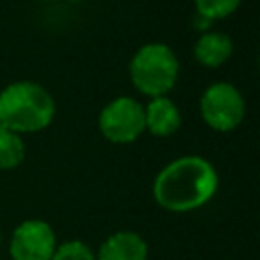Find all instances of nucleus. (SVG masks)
I'll return each mask as SVG.
<instances>
[{"label":"nucleus","mask_w":260,"mask_h":260,"mask_svg":"<svg viewBox=\"0 0 260 260\" xmlns=\"http://www.w3.org/2000/svg\"><path fill=\"white\" fill-rule=\"evenodd\" d=\"M219 189V175L211 160L183 154L167 162L152 181V199L171 213H189L205 207Z\"/></svg>","instance_id":"1"},{"label":"nucleus","mask_w":260,"mask_h":260,"mask_svg":"<svg viewBox=\"0 0 260 260\" xmlns=\"http://www.w3.org/2000/svg\"><path fill=\"white\" fill-rule=\"evenodd\" d=\"M57 116L53 93L39 81L16 79L0 89V126L22 136L47 130Z\"/></svg>","instance_id":"2"},{"label":"nucleus","mask_w":260,"mask_h":260,"mask_svg":"<svg viewBox=\"0 0 260 260\" xmlns=\"http://www.w3.org/2000/svg\"><path fill=\"white\" fill-rule=\"evenodd\" d=\"M179 59L165 43H146L136 49L128 63L130 83L148 98L169 95L179 79Z\"/></svg>","instance_id":"3"},{"label":"nucleus","mask_w":260,"mask_h":260,"mask_svg":"<svg viewBox=\"0 0 260 260\" xmlns=\"http://www.w3.org/2000/svg\"><path fill=\"white\" fill-rule=\"evenodd\" d=\"M199 114L211 130L232 132L246 118V100L234 83L213 81L199 98Z\"/></svg>","instance_id":"4"},{"label":"nucleus","mask_w":260,"mask_h":260,"mask_svg":"<svg viewBox=\"0 0 260 260\" xmlns=\"http://www.w3.org/2000/svg\"><path fill=\"white\" fill-rule=\"evenodd\" d=\"M98 130L112 144H130L144 132V104L130 95L110 100L98 114Z\"/></svg>","instance_id":"5"},{"label":"nucleus","mask_w":260,"mask_h":260,"mask_svg":"<svg viewBox=\"0 0 260 260\" xmlns=\"http://www.w3.org/2000/svg\"><path fill=\"white\" fill-rule=\"evenodd\" d=\"M53 225L41 217H28L16 223L8 238L10 260H51L57 250Z\"/></svg>","instance_id":"6"},{"label":"nucleus","mask_w":260,"mask_h":260,"mask_svg":"<svg viewBox=\"0 0 260 260\" xmlns=\"http://www.w3.org/2000/svg\"><path fill=\"white\" fill-rule=\"evenodd\" d=\"M95 260H148V244L138 232L118 230L100 244Z\"/></svg>","instance_id":"7"},{"label":"nucleus","mask_w":260,"mask_h":260,"mask_svg":"<svg viewBox=\"0 0 260 260\" xmlns=\"http://www.w3.org/2000/svg\"><path fill=\"white\" fill-rule=\"evenodd\" d=\"M181 110L169 95L150 98V102L144 106V126L152 136L169 138L181 128Z\"/></svg>","instance_id":"8"},{"label":"nucleus","mask_w":260,"mask_h":260,"mask_svg":"<svg viewBox=\"0 0 260 260\" xmlns=\"http://www.w3.org/2000/svg\"><path fill=\"white\" fill-rule=\"evenodd\" d=\"M234 53V41L230 35L221 32V30H203L195 45H193V57L201 67L207 69H217L223 63L230 61Z\"/></svg>","instance_id":"9"},{"label":"nucleus","mask_w":260,"mask_h":260,"mask_svg":"<svg viewBox=\"0 0 260 260\" xmlns=\"http://www.w3.org/2000/svg\"><path fill=\"white\" fill-rule=\"evenodd\" d=\"M26 142L24 136L0 126V171H14L24 162Z\"/></svg>","instance_id":"10"},{"label":"nucleus","mask_w":260,"mask_h":260,"mask_svg":"<svg viewBox=\"0 0 260 260\" xmlns=\"http://www.w3.org/2000/svg\"><path fill=\"white\" fill-rule=\"evenodd\" d=\"M193 4L197 16L211 24L215 20H223L232 16L240 8L242 0H193Z\"/></svg>","instance_id":"11"},{"label":"nucleus","mask_w":260,"mask_h":260,"mask_svg":"<svg viewBox=\"0 0 260 260\" xmlns=\"http://www.w3.org/2000/svg\"><path fill=\"white\" fill-rule=\"evenodd\" d=\"M51 260H95V250L83 240H67L57 244Z\"/></svg>","instance_id":"12"},{"label":"nucleus","mask_w":260,"mask_h":260,"mask_svg":"<svg viewBox=\"0 0 260 260\" xmlns=\"http://www.w3.org/2000/svg\"><path fill=\"white\" fill-rule=\"evenodd\" d=\"M2 244H4V234H2V223H0V250H2Z\"/></svg>","instance_id":"13"}]
</instances>
